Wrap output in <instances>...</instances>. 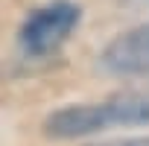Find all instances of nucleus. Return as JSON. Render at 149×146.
I'll list each match as a JSON object with an SVG mask.
<instances>
[{"instance_id":"f257e3e1","label":"nucleus","mask_w":149,"mask_h":146,"mask_svg":"<svg viewBox=\"0 0 149 146\" xmlns=\"http://www.w3.org/2000/svg\"><path fill=\"white\" fill-rule=\"evenodd\" d=\"M79 21V9L70 0H56V3L32 12L21 26V47L32 56H44L56 50Z\"/></svg>"},{"instance_id":"f03ea898","label":"nucleus","mask_w":149,"mask_h":146,"mask_svg":"<svg viewBox=\"0 0 149 146\" xmlns=\"http://www.w3.org/2000/svg\"><path fill=\"white\" fill-rule=\"evenodd\" d=\"M111 111L108 102H91V105H64L47 114V120L41 123V131L53 140H76V137H88L97 134L102 129H111Z\"/></svg>"},{"instance_id":"7ed1b4c3","label":"nucleus","mask_w":149,"mask_h":146,"mask_svg":"<svg viewBox=\"0 0 149 146\" xmlns=\"http://www.w3.org/2000/svg\"><path fill=\"white\" fill-rule=\"evenodd\" d=\"M100 67L111 76H143L149 73V24L132 26L111 38L100 56Z\"/></svg>"},{"instance_id":"20e7f679","label":"nucleus","mask_w":149,"mask_h":146,"mask_svg":"<svg viewBox=\"0 0 149 146\" xmlns=\"http://www.w3.org/2000/svg\"><path fill=\"white\" fill-rule=\"evenodd\" d=\"M108 102L114 126H146L149 123V94H114Z\"/></svg>"},{"instance_id":"39448f33","label":"nucleus","mask_w":149,"mask_h":146,"mask_svg":"<svg viewBox=\"0 0 149 146\" xmlns=\"http://www.w3.org/2000/svg\"><path fill=\"white\" fill-rule=\"evenodd\" d=\"M85 146H149V137H132V140H111V143H85Z\"/></svg>"}]
</instances>
